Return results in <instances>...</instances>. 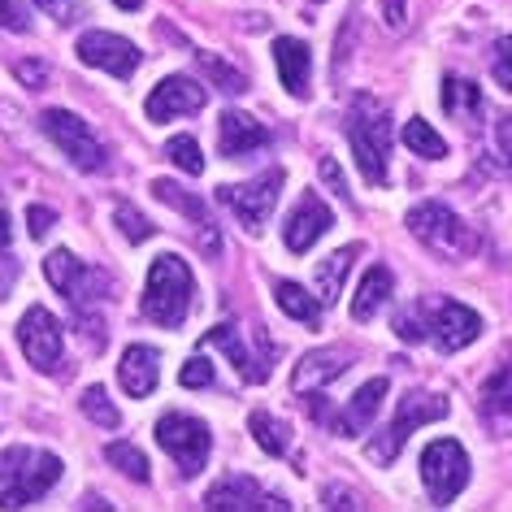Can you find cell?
<instances>
[{
    "instance_id": "obj_1",
    "label": "cell",
    "mask_w": 512,
    "mask_h": 512,
    "mask_svg": "<svg viewBox=\"0 0 512 512\" xmlns=\"http://www.w3.org/2000/svg\"><path fill=\"white\" fill-rule=\"evenodd\" d=\"M191 296H196V278H191L187 261L165 252L152 261L148 283H144V317L165 330H178L191 313Z\"/></svg>"
},
{
    "instance_id": "obj_2",
    "label": "cell",
    "mask_w": 512,
    "mask_h": 512,
    "mask_svg": "<svg viewBox=\"0 0 512 512\" xmlns=\"http://www.w3.org/2000/svg\"><path fill=\"white\" fill-rule=\"evenodd\" d=\"M348 144H352V157L361 165L365 183L369 187L387 183L391 122H387V109H378L369 96H356V109H352V122H348Z\"/></svg>"
},
{
    "instance_id": "obj_3",
    "label": "cell",
    "mask_w": 512,
    "mask_h": 512,
    "mask_svg": "<svg viewBox=\"0 0 512 512\" xmlns=\"http://www.w3.org/2000/svg\"><path fill=\"white\" fill-rule=\"evenodd\" d=\"M447 417V400L439 395H426V391H408L400 408H395V421L387 430H378V439L369 443V460H378V465H391L395 456H400V447L408 443V434L430 426V421H443Z\"/></svg>"
},
{
    "instance_id": "obj_4",
    "label": "cell",
    "mask_w": 512,
    "mask_h": 512,
    "mask_svg": "<svg viewBox=\"0 0 512 512\" xmlns=\"http://www.w3.org/2000/svg\"><path fill=\"white\" fill-rule=\"evenodd\" d=\"M408 230H413L426 248L443 252V256H469L473 248H478V235H473V230L439 200L417 204V209L408 213Z\"/></svg>"
},
{
    "instance_id": "obj_5",
    "label": "cell",
    "mask_w": 512,
    "mask_h": 512,
    "mask_svg": "<svg viewBox=\"0 0 512 512\" xmlns=\"http://www.w3.org/2000/svg\"><path fill=\"white\" fill-rule=\"evenodd\" d=\"M283 178H287L283 165H274V170L256 174V178H248V183H239V187H217V200H222L226 209L252 230V235H261L265 222H270V213H274V204H278V196H283Z\"/></svg>"
},
{
    "instance_id": "obj_6",
    "label": "cell",
    "mask_w": 512,
    "mask_h": 512,
    "mask_svg": "<svg viewBox=\"0 0 512 512\" xmlns=\"http://www.w3.org/2000/svg\"><path fill=\"white\" fill-rule=\"evenodd\" d=\"M157 443L174 456V465L183 478H196L209 460V447H213V434L200 417H187V413H165L157 421Z\"/></svg>"
},
{
    "instance_id": "obj_7",
    "label": "cell",
    "mask_w": 512,
    "mask_h": 512,
    "mask_svg": "<svg viewBox=\"0 0 512 512\" xmlns=\"http://www.w3.org/2000/svg\"><path fill=\"white\" fill-rule=\"evenodd\" d=\"M421 482L434 504H452V499L465 491L469 482V456L456 439H434L426 452H421Z\"/></svg>"
},
{
    "instance_id": "obj_8",
    "label": "cell",
    "mask_w": 512,
    "mask_h": 512,
    "mask_svg": "<svg viewBox=\"0 0 512 512\" xmlns=\"http://www.w3.org/2000/svg\"><path fill=\"white\" fill-rule=\"evenodd\" d=\"M44 274H48V283H53L79 313H87L96 300H105V291H109V278L96 274V270H87L79 256L66 252V248H57L53 256H48Z\"/></svg>"
},
{
    "instance_id": "obj_9",
    "label": "cell",
    "mask_w": 512,
    "mask_h": 512,
    "mask_svg": "<svg viewBox=\"0 0 512 512\" xmlns=\"http://www.w3.org/2000/svg\"><path fill=\"white\" fill-rule=\"evenodd\" d=\"M61 478V460L53 452H22V460L0 486V508H27L40 495H48Z\"/></svg>"
},
{
    "instance_id": "obj_10",
    "label": "cell",
    "mask_w": 512,
    "mask_h": 512,
    "mask_svg": "<svg viewBox=\"0 0 512 512\" xmlns=\"http://www.w3.org/2000/svg\"><path fill=\"white\" fill-rule=\"evenodd\" d=\"M40 126H44V135L53 139L74 165H79V170H105V148H100V139L92 135V126H87L83 118H74V113H66V109H48L40 118Z\"/></svg>"
},
{
    "instance_id": "obj_11",
    "label": "cell",
    "mask_w": 512,
    "mask_h": 512,
    "mask_svg": "<svg viewBox=\"0 0 512 512\" xmlns=\"http://www.w3.org/2000/svg\"><path fill=\"white\" fill-rule=\"evenodd\" d=\"M426 335L439 343V352H460L482 335V317L456 300H430L426 304Z\"/></svg>"
},
{
    "instance_id": "obj_12",
    "label": "cell",
    "mask_w": 512,
    "mask_h": 512,
    "mask_svg": "<svg viewBox=\"0 0 512 512\" xmlns=\"http://www.w3.org/2000/svg\"><path fill=\"white\" fill-rule=\"evenodd\" d=\"M18 343H22V352H27V361L35 369H44V374L61 365V326H57V317L48 313L44 304H31V309L22 313Z\"/></svg>"
},
{
    "instance_id": "obj_13",
    "label": "cell",
    "mask_w": 512,
    "mask_h": 512,
    "mask_svg": "<svg viewBox=\"0 0 512 512\" xmlns=\"http://www.w3.org/2000/svg\"><path fill=\"white\" fill-rule=\"evenodd\" d=\"M79 61H83V66H96V70L113 74V79H131L144 57H139V48L131 40H122V35H113V31H87L83 40H79Z\"/></svg>"
},
{
    "instance_id": "obj_14",
    "label": "cell",
    "mask_w": 512,
    "mask_h": 512,
    "mask_svg": "<svg viewBox=\"0 0 512 512\" xmlns=\"http://www.w3.org/2000/svg\"><path fill=\"white\" fill-rule=\"evenodd\" d=\"M204 508H213V512H252V508H291V504H287V499H278V495H270V491H261L256 478L226 473L222 482L209 486Z\"/></svg>"
},
{
    "instance_id": "obj_15",
    "label": "cell",
    "mask_w": 512,
    "mask_h": 512,
    "mask_svg": "<svg viewBox=\"0 0 512 512\" xmlns=\"http://www.w3.org/2000/svg\"><path fill=\"white\" fill-rule=\"evenodd\" d=\"M204 87L196 79H187V74H170V79H161L152 87L148 96V118L152 122H170V118H183V113H200L204 109Z\"/></svg>"
},
{
    "instance_id": "obj_16",
    "label": "cell",
    "mask_w": 512,
    "mask_h": 512,
    "mask_svg": "<svg viewBox=\"0 0 512 512\" xmlns=\"http://www.w3.org/2000/svg\"><path fill=\"white\" fill-rule=\"evenodd\" d=\"M330 226H335V213H330V204L317 196V191H309V196H300V204L291 209L287 226H283V239H287L291 252H309Z\"/></svg>"
},
{
    "instance_id": "obj_17",
    "label": "cell",
    "mask_w": 512,
    "mask_h": 512,
    "mask_svg": "<svg viewBox=\"0 0 512 512\" xmlns=\"http://www.w3.org/2000/svg\"><path fill=\"white\" fill-rule=\"evenodd\" d=\"M265 144H270V131H265L256 118H248V113H239V109L222 113V122H217V148H222V157L239 161Z\"/></svg>"
},
{
    "instance_id": "obj_18",
    "label": "cell",
    "mask_w": 512,
    "mask_h": 512,
    "mask_svg": "<svg viewBox=\"0 0 512 512\" xmlns=\"http://www.w3.org/2000/svg\"><path fill=\"white\" fill-rule=\"evenodd\" d=\"M348 369H352V352H343V348H317V352H309L296 365V374H291V387H296V391H317V387H326V382L343 378Z\"/></svg>"
},
{
    "instance_id": "obj_19",
    "label": "cell",
    "mask_w": 512,
    "mask_h": 512,
    "mask_svg": "<svg viewBox=\"0 0 512 512\" xmlns=\"http://www.w3.org/2000/svg\"><path fill=\"white\" fill-rule=\"evenodd\" d=\"M157 378H161V356L144 348V343H131V348L122 352V365H118V382L126 395H135V400H144V395L157 391Z\"/></svg>"
},
{
    "instance_id": "obj_20",
    "label": "cell",
    "mask_w": 512,
    "mask_h": 512,
    "mask_svg": "<svg viewBox=\"0 0 512 512\" xmlns=\"http://www.w3.org/2000/svg\"><path fill=\"white\" fill-rule=\"evenodd\" d=\"M382 395H387V378H369L361 391L348 400V408L339 413L335 421V430L343 434V439H356V434H365L369 426H374V417H378V408H382Z\"/></svg>"
},
{
    "instance_id": "obj_21",
    "label": "cell",
    "mask_w": 512,
    "mask_h": 512,
    "mask_svg": "<svg viewBox=\"0 0 512 512\" xmlns=\"http://www.w3.org/2000/svg\"><path fill=\"white\" fill-rule=\"evenodd\" d=\"M478 408H482L486 426H491L495 434H508V430H512V361L499 365L495 374L482 382Z\"/></svg>"
},
{
    "instance_id": "obj_22",
    "label": "cell",
    "mask_w": 512,
    "mask_h": 512,
    "mask_svg": "<svg viewBox=\"0 0 512 512\" xmlns=\"http://www.w3.org/2000/svg\"><path fill=\"white\" fill-rule=\"evenodd\" d=\"M274 66H278V79H283V87H287L291 96H304V92H309V74H313L309 44L291 40V35L274 40Z\"/></svg>"
},
{
    "instance_id": "obj_23",
    "label": "cell",
    "mask_w": 512,
    "mask_h": 512,
    "mask_svg": "<svg viewBox=\"0 0 512 512\" xmlns=\"http://www.w3.org/2000/svg\"><path fill=\"white\" fill-rule=\"evenodd\" d=\"M152 196H157L161 204H170V209H178V213H187L191 222L200 226V248L217 252V230H213V222H209V209H204V200L187 196V191L178 187V183H170V178H157V183H152Z\"/></svg>"
},
{
    "instance_id": "obj_24",
    "label": "cell",
    "mask_w": 512,
    "mask_h": 512,
    "mask_svg": "<svg viewBox=\"0 0 512 512\" xmlns=\"http://www.w3.org/2000/svg\"><path fill=\"white\" fill-rule=\"evenodd\" d=\"M356 256H361V243H348V248L330 252L326 261L317 265V300H322V304H335L343 296V283H348Z\"/></svg>"
},
{
    "instance_id": "obj_25",
    "label": "cell",
    "mask_w": 512,
    "mask_h": 512,
    "mask_svg": "<svg viewBox=\"0 0 512 512\" xmlns=\"http://www.w3.org/2000/svg\"><path fill=\"white\" fill-rule=\"evenodd\" d=\"M391 287H395L391 270H387V265H374V270L361 278V287H356V300H352V317H356V322L378 317V309L391 300Z\"/></svg>"
},
{
    "instance_id": "obj_26",
    "label": "cell",
    "mask_w": 512,
    "mask_h": 512,
    "mask_svg": "<svg viewBox=\"0 0 512 512\" xmlns=\"http://www.w3.org/2000/svg\"><path fill=\"white\" fill-rule=\"evenodd\" d=\"M204 343H209V348H222L248 382H261V378H265V374H261V365H256L252 356H248V348H243V339H239V330H235V326H213L209 335H204Z\"/></svg>"
},
{
    "instance_id": "obj_27",
    "label": "cell",
    "mask_w": 512,
    "mask_h": 512,
    "mask_svg": "<svg viewBox=\"0 0 512 512\" xmlns=\"http://www.w3.org/2000/svg\"><path fill=\"white\" fill-rule=\"evenodd\" d=\"M443 109L452 113V118L473 122L482 113V87L469 83V79H447L443 83Z\"/></svg>"
},
{
    "instance_id": "obj_28",
    "label": "cell",
    "mask_w": 512,
    "mask_h": 512,
    "mask_svg": "<svg viewBox=\"0 0 512 512\" xmlns=\"http://www.w3.org/2000/svg\"><path fill=\"white\" fill-rule=\"evenodd\" d=\"M274 300H278V309H283L287 317H296V322H304V326H317V317H322V304H317L300 283H278Z\"/></svg>"
},
{
    "instance_id": "obj_29",
    "label": "cell",
    "mask_w": 512,
    "mask_h": 512,
    "mask_svg": "<svg viewBox=\"0 0 512 512\" xmlns=\"http://www.w3.org/2000/svg\"><path fill=\"white\" fill-rule=\"evenodd\" d=\"M404 144L413 148V157H426V161H439L447 157V139L434 131V126L426 118H413V122H404Z\"/></svg>"
},
{
    "instance_id": "obj_30",
    "label": "cell",
    "mask_w": 512,
    "mask_h": 512,
    "mask_svg": "<svg viewBox=\"0 0 512 512\" xmlns=\"http://www.w3.org/2000/svg\"><path fill=\"white\" fill-rule=\"evenodd\" d=\"M248 426H252V434H256V443H261L270 456H287V447H291L287 421H278V417H270V413H252Z\"/></svg>"
},
{
    "instance_id": "obj_31",
    "label": "cell",
    "mask_w": 512,
    "mask_h": 512,
    "mask_svg": "<svg viewBox=\"0 0 512 512\" xmlns=\"http://www.w3.org/2000/svg\"><path fill=\"white\" fill-rule=\"evenodd\" d=\"M105 460H109V465H118L131 482H148L152 478V473H148V456L139 452L135 443H109L105 447Z\"/></svg>"
},
{
    "instance_id": "obj_32",
    "label": "cell",
    "mask_w": 512,
    "mask_h": 512,
    "mask_svg": "<svg viewBox=\"0 0 512 512\" xmlns=\"http://www.w3.org/2000/svg\"><path fill=\"white\" fill-rule=\"evenodd\" d=\"M200 70L209 74V79H213L217 87H222L226 96H239V92H248V79H243L239 70H230L222 57H213V53H200Z\"/></svg>"
},
{
    "instance_id": "obj_33",
    "label": "cell",
    "mask_w": 512,
    "mask_h": 512,
    "mask_svg": "<svg viewBox=\"0 0 512 512\" xmlns=\"http://www.w3.org/2000/svg\"><path fill=\"white\" fill-rule=\"evenodd\" d=\"M83 413L92 417L96 426H105V430H118V426H122V413L109 404L105 387H87V391H83Z\"/></svg>"
},
{
    "instance_id": "obj_34",
    "label": "cell",
    "mask_w": 512,
    "mask_h": 512,
    "mask_svg": "<svg viewBox=\"0 0 512 512\" xmlns=\"http://www.w3.org/2000/svg\"><path fill=\"white\" fill-rule=\"evenodd\" d=\"M165 157H170L183 174H204V157H200V144L191 135H174L170 144H165Z\"/></svg>"
},
{
    "instance_id": "obj_35",
    "label": "cell",
    "mask_w": 512,
    "mask_h": 512,
    "mask_svg": "<svg viewBox=\"0 0 512 512\" xmlns=\"http://www.w3.org/2000/svg\"><path fill=\"white\" fill-rule=\"evenodd\" d=\"M9 239H14V226L0 213V300L9 296V287H14V278H18V261H14V252H9Z\"/></svg>"
},
{
    "instance_id": "obj_36",
    "label": "cell",
    "mask_w": 512,
    "mask_h": 512,
    "mask_svg": "<svg viewBox=\"0 0 512 512\" xmlns=\"http://www.w3.org/2000/svg\"><path fill=\"white\" fill-rule=\"evenodd\" d=\"M113 217H118V226H122V235L131 239V243H144V239H152V222L139 209H131V204H118L113 209Z\"/></svg>"
},
{
    "instance_id": "obj_37",
    "label": "cell",
    "mask_w": 512,
    "mask_h": 512,
    "mask_svg": "<svg viewBox=\"0 0 512 512\" xmlns=\"http://www.w3.org/2000/svg\"><path fill=\"white\" fill-rule=\"evenodd\" d=\"M178 382H183V387H209L213 382V365H209V356H191V361L183 365V374H178Z\"/></svg>"
},
{
    "instance_id": "obj_38",
    "label": "cell",
    "mask_w": 512,
    "mask_h": 512,
    "mask_svg": "<svg viewBox=\"0 0 512 512\" xmlns=\"http://www.w3.org/2000/svg\"><path fill=\"white\" fill-rule=\"evenodd\" d=\"M491 74H495V83L504 87V92H512V35L495 44V66H491Z\"/></svg>"
},
{
    "instance_id": "obj_39",
    "label": "cell",
    "mask_w": 512,
    "mask_h": 512,
    "mask_svg": "<svg viewBox=\"0 0 512 512\" xmlns=\"http://www.w3.org/2000/svg\"><path fill=\"white\" fill-rule=\"evenodd\" d=\"M53 222H57V213L44 209V204H31V209H27V230H31V239H44L48 230H53Z\"/></svg>"
},
{
    "instance_id": "obj_40",
    "label": "cell",
    "mask_w": 512,
    "mask_h": 512,
    "mask_svg": "<svg viewBox=\"0 0 512 512\" xmlns=\"http://www.w3.org/2000/svg\"><path fill=\"white\" fill-rule=\"evenodd\" d=\"M395 335H400L404 343H421V339H426V326H421L413 313H400V317H395Z\"/></svg>"
},
{
    "instance_id": "obj_41",
    "label": "cell",
    "mask_w": 512,
    "mask_h": 512,
    "mask_svg": "<svg viewBox=\"0 0 512 512\" xmlns=\"http://www.w3.org/2000/svg\"><path fill=\"white\" fill-rule=\"evenodd\" d=\"M14 74H18V79L27 83V87H40V83L48 79V70L40 66V61H18V70H14Z\"/></svg>"
},
{
    "instance_id": "obj_42",
    "label": "cell",
    "mask_w": 512,
    "mask_h": 512,
    "mask_svg": "<svg viewBox=\"0 0 512 512\" xmlns=\"http://www.w3.org/2000/svg\"><path fill=\"white\" fill-rule=\"evenodd\" d=\"M35 5H40L44 14H53L57 22H70L74 18V0H35Z\"/></svg>"
},
{
    "instance_id": "obj_43",
    "label": "cell",
    "mask_w": 512,
    "mask_h": 512,
    "mask_svg": "<svg viewBox=\"0 0 512 512\" xmlns=\"http://www.w3.org/2000/svg\"><path fill=\"white\" fill-rule=\"evenodd\" d=\"M322 178H326L330 187H335V196H348V183H343V174H339L335 157H322Z\"/></svg>"
},
{
    "instance_id": "obj_44",
    "label": "cell",
    "mask_w": 512,
    "mask_h": 512,
    "mask_svg": "<svg viewBox=\"0 0 512 512\" xmlns=\"http://www.w3.org/2000/svg\"><path fill=\"white\" fill-rule=\"evenodd\" d=\"M495 139H499V152H504L508 165H512V118H499V126H495Z\"/></svg>"
},
{
    "instance_id": "obj_45",
    "label": "cell",
    "mask_w": 512,
    "mask_h": 512,
    "mask_svg": "<svg viewBox=\"0 0 512 512\" xmlns=\"http://www.w3.org/2000/svg\"><path fill=\"white\" fill-rule=\"evenodd\" d=\"M326 508H361V504H356L348 491H335V486H330V491H326Z\"/></svg>"
},
{
    "instance_id": "obj_46",
    "label": "cell",
    "mask_w": 512,
    "mask_h": 512,
    "mask_svg": "<svg viewBox=\"0 0 512 512\" xmlns=\"http://www.w3.org/2000/svg\"><path fill=\"white\" fill-rule=\"evenodd\" d=\"M387 22H391V27H404V5H400V0H391V5H387Z\"/></svg>"
},
{
    "instance_id": "obj_47",
    "label": "cell",
    "mask_w": 512,
    "mask_h": 512,
    "mask_svg": "<svg viewBox=\"0 0 512 512\" xmlns=\"http://www.w3.org/2000/svg\"><path fill=\"white\" fill-rule=\"evenodd\" d=\"M14 18H18V14H14V5H9V0H0V27H18Z\"/></svg>"
},
{
    "instance_id": "obj_48",
    "label": "cell",
    "mask_w": 512,
    "mask_h": 512,
    "mask_svg": "<svg viewBox=\"0 0 512 512\" xmlns=\"http://www.w3.org/2000/svg\"><path fill=\"white\" fill-rule=\"evenodd\" d=\"M113 5H122V9H139L144 0H113Z\"/></svg>"
}]
</instances>
